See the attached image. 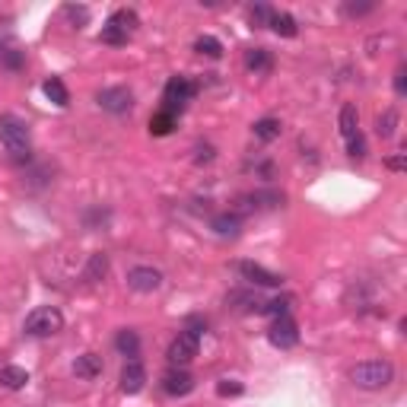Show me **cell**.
<instances>
[{
  "instance_id": "4dcf8cb0",
  "label": "cell",
  "mask_w": 407,
  "mask_h": 407,
  "mask_svg": "<svg viewBox=\"0 0 407 407\" xmlns=\"http://www.w3.org/2000/svg\"><path fill=\"white\" fill-rule=\"evenodd\" d=\"M64 16H67L70 23H74L77 29H80V26L89 19V10H87V6H74V4H67V6H64Z\"/></svg>"
},
{
  "instance_id": "277c9868",
  "label": "cell",
  "mask_w": 407,
  "mask_h": 407,
  "mask_svg": "<svg viewBox=\"0 0 407 407\" xmlns=\"http://www.w3.org/2000/svg\"><path fill=\"white\" fill-rule=\"evenodd\" d=\"M194 93H198V83H191V80H188V77H172V80L166 83V93H162V102H166V111H172V115H179V111H182L188 102L194 99Z\"/></svg>"
},
{
  "instance_id": "74e56055",
  "label": "cell",
  "mask_w": 407,
  "mask_h": 407,
  "mask_svg": "<svg viewBox=\"0 0 407 407\" xmlns=\"http://www.w3.org/2000/svg\"><path fill=\"white\" fill-rule=\"evenodd\" d=\"M185 331H191V334H201L207 331V318H198V315H191V318H188V325H185Z\"/></svg>"
},
{
  "instance_id": "836d02e7",
  "label": "cell",
  "mask_w": 407,
  "mask_h": 407,
  "mask_svg": "<svg viewBox=\"0 0 407 407\" xmlns=\"http://www.w3.org/2000/svg\"><path fill=\"white\" fill-rule=\"evenodd\" d=\"M347 153H350L353 160H363V156L369 153V150H366V140H363V134H357V137H350V140H347Z\"/></svg>"
},
{
  "instance_id": "9c48e42d",
  "label": "cell",
  "mask_w": 407,
  "mask_h": 407,
  "mask_svg": "<svg viewBox=\"0 0 407 407\" xmlns=\"http://www.w3.org/2000/svg\"><path fill=\"white\" fill-rule=\"evenodd\" d=\"M128 286L134 293H156L162 286V274L156 271V267H147V264L130 267L128 271Z\"/></svg>"
},
{
  "instance_id": "603a6c76",
  "label": "cell",
  "mask_w": 407,
  "mask_h": 407,
  "mask_svg": "<svg viewBox=\"0 0 407 407\" xmlns=\"http://www.w3.org/2000/svg\"><path fill=\"white\" fill-rule=\"evenodd\" d=\"M175 124H179V118L172 115V111H156L153 118H150V134L153 137H166V134H172L175 130Z\"/></svg>"
},
{
  "instance_id": "d590c367",
  "label": "cell",
  "mask_w": 407,
  "mask_h": 407,
  "mask_svg": "<svg viewBox=\"0 0 407 407\" xmlns=\"http://www.w3.org/2000/svg\"><path fill=\"white\" fill-rule=\"evenodd\" d=\"M376 10V4H344V16H366V13Z\"/></svg>"
},
{
  "instance_id": "484cf974",
  "label": "cell",
  "mask_w": 407,
  "mask_h": 407,
  "mask_svg": "<svg viewBox=\"0 0 407 407\" xmlns=\"http://www.w3.org/2000/svg\"><path fill=\"white\" fill-rule=\"evenodd\" d=\"M111 26H118V29H124L130 35V32L137 29V26H140V16H137L134 10H130V6H121V10H115V16L108 19Z\"/></svg>"
},
{
  "instance_id": "f546056e",
  "label": "cell",
  "mask_w": 407,
  "mask_h": 407,
  "mask_svg": "<svg viewBox=\"0 0 407 407\" xmlns=\"http://www.w3.org/2000/svg\"><path fill=\"white\" fill-rule=\"evenodd\" d=\"M271 6H264V4H258V6H248V19H252V26H267L271 23Z\"/></svg>"
},
{
  "instance_id": "e0dca14e",
  "label": "cell",
  "mask_w": 407,
  "mask_h": 407,
  "mask_svg": "<svg viewBox=\"0 0 407 407\" xmlns=\"http://www.w3.org/2000/svg\"><path fill=\"white\" fill-rule=\"evenodd\" d=\"M338 128H340V137H344V140H350V137L359 134V111H357V105H344V108H340Z\"/></svg>"
},
{
  "instance_id": "f35d334b",
  "label": "cell",
  "mask_w": 407,
  "mask_h": 407,
  "mask_svg": "<svg viewBox=\"0 0 407 407\" xmlns=\"http://www.w3.org/2000/svg\"><path fill=\"white\" fill-rule=\"evenodd\" d=\"M385 166H389L391 172H404V166H407V162H404V153H398V156H389V160H385Z\"/></svg>"
},
{
  "instance_id": "8fae6325",
  "label": "cell",
  "mask_w": 407,
  "mask_h": 407,
  "mask_svg": "<svg viewBox=\"0 0 407 407\" xmlns=\"http://www.w3.org/2000/svg\"><path fill=\"white\" fill-rule=\"evenodd\" d=\"M143 385H147V369H143L140 359H128L121 369V391L124 395H137V391H143Z\"/></svg>"
},
{
  "instance_id": "5b68a950",
  "label": "cell",
  "mask_w": 407,
  "mask_h": 407,
  "mask_svg": "<svg viewBox=\"0 0 407 407\" xmlns=\"http://www.w3.org/2000/svg\"><path fill=\"white\" fill-rule=\"evenodd\" d=\"M198 350H201V338L198 334H191V331H182L179 338L169 344V363L172 366H188L194 357H198Z\"/></svg>"
},
{
  "instance_id": "1f68e13d",
  "label": "cell",
  "mask_w": 407,
  "mask_h": 407,
  "mask_svg": "<svg viewBox=\"0 0 407 407\" xmlns=\"http://www.w3.org/2000/svg\"><path fill=\"white\" fill-rule=\"evenodd\" d=\"M23 64H26L23 51H16V48H6V51H4V61H0V67H6V70H19Z\"/></svg>"
},
{
  "instance_id": "83f0119b",
  "label": "cell",
  "mask_w": 407,
  "mask_h": 407,
  "mask_svg": "<svg viewBox=\"0 0 407 407\" xmlns=\"http://www.w3.org/2000/svg\"><path fill=\"white\" fill-rule=\"evenodd\" d=\"M290 306H293V296H277V299H271V303L261 306V315H274V318H280V315L290 312Z\"/></svg>"
},
{
  "instance_id": "7402d4cb",
  "label": "cell",
  "mask_w": 407,
  "mask_h": 407,
  "mask_svg": "<svg viewBox=\"0 0 407 407\" xmlns=\"http://www.w3.org/2000/svg\"><path fill=\"white\" fill-rule=\"evenodd\" d=\"M267 26H271L277 35H284V38H296L299 35V26H296V19H293L290 13H277V10H274L271 23H267Z\"/></svg>"
},
{
  "instance_id": "d4e9b609",
  "label": "cell",
  "mask_w": 407,
  "mask_h": 407,
  "mask_svg": "<svg viewBox=\"0 0 407 407\" xmlns=\"http://www.w3.org/2000/svg\"><path fill=\"white\" fill-rule=\"evenodd\" d=\"M398 108H385L382 115L376 118V134L382 137V140H389V137H395V130H398Z\"/></svg>"
},
{
  "instance_id": "9a60e30c",
  "label": "cell",
  "mask_w": 407,
  "mask_h": 407,
  "mask_svg": "<svg viewBox=\"0 0 407 407\" xmlns=\"http://www.w3.org/2000/svg\"><path fill=\"white\" fill-rule=\"evenodd\" d=\"M74 376L77 379H99L102 376V357L99 353H83V357H77Z\"/></svg>"
},
{
  "instance_id": "6da1fadb",
  "label": "cell",
  "mask_w": 407,
  "mask_h": 407,
  "mask_svg": "<svg viewBox=\"0 0 407 407\" xmlns=\"http://www.w3.org/2000/svg\"><path fill=\"white\" fill-rule=\"evenodd\" d=\"M350 382L363 391H382L395 382V366L389 359H363L350 369Z\"/></svg>"
},
{
  "instance_id": "4316f807",
  "label": "cell",
  "mask_w": 407,
  "mask_h": 407,
  "mask_svg": "<svg viewBox=\"0 0 407 407\" xmlns=\"http://www.w3.org/2000/svg\"><path fill=\"white\" fill-rule=\"evenodd\" d=\"M194 51L216 61V57H223V42H220V38H213V35H198V38H194Z\"/></svg>"
},
{
  "instance_id": "30bf717a",
  "label": "cell",
  "mask_w": 407,
  "mask_h": 407,
  "mask_svg": "<svg viewBox=\"0 0 407 407\" xmlns=\"http://www.w3.org/2000/svg\"><path fill=\"white\" fill-rule=\"evenodd\" d=\"M239 274H242V280H248L252 286H280L284 284L280 274L267 271V267L255 264V261H239Z\"/></svg>"
},
{
  "instance_id": "52a82bcc",
  "label": "cell",
  "mask_w": 407,
  "mask_h": 407,
  "mask_svg": "<svg viewBox=\"0 0 407 407\" xmlns=\"http://www.w3.org/2000/svg\"><path fill=\"white\" fill-rule=\"evenodd\" d=\"M96 102H99V108L111 111V115H124V111L134 108V93L128 87H105L99 89Z\"/></svg>"
},
{
  "instance_id": "d6986e66",
  "label": "cell",
  "mask_w": 407,
  "mask_h": 407,
  "mask_svg": "<svg viewBox=\"0 0 407 407\" xmlns=\"http://www.w3.org/2000/svg\"><path fill=\"white\" fill-rule=\"evenodd\" d=\"M42 93L48 96V99L55 102L57 108H64V105H70V93H67V87H64V80H61V77H48V80L42 83Z\"/></svg>"
},
{
  "instance_id": "ac0fdd59",
  "label": "cell",
  "mask_w": 407,
  "mask_h": 407,
  "mask_svg": "<svg viewBox=\"0 0 407 407\" xmlns=\"http://www.w3.org/2000/svg\"><path fill=\"white\" fill-rule=\"evenodd\" d=\"M245 67L255 70V74H271L274 70V57L267 48H248L245 51Z\"/></svg>"
},
{
  "instance_id": "4fadbf2b",
  "label": "cell",
  "mask_w": 407,
  "mask_h": 407,
  "mask_svg": "<svg viewBox=\"0 0 407 407\" xmlns=\"http://www.w3.org/2000/svg\"><path fill=\"white\" fill-rule=\"evenodd\" d=\"M210 229H213L216 235H229V239H235L242 229V216L235 213V210H226V213H216L213 220H210Z\"/></svg>"
},
{
  "instance_id": "ba28073f",
  "label": "cell",
  "mask_w": 407,
  "mask_h": 407,
  "mask_svg": "<svg viewBox=\"0 0 407 407\" xmlns=\"http://www.w3.org/2000/svg\"><path fill=\"white\" fill-rule=\"evenodd\" d=\"M162 391L166 395H172V398H185V395H191L194 391V376L185 369V366H172V369L162 376Z\"/></svg>"
},
{
  "instance_id": "d6a6232c",
  "label": "cell",
  "mask_w": 407,
  "mask_h": 407,
  "mask_svg": "<svg viewBox=\"0 0 407 407\" xmlns=\"http://www.w3.org/2000/svg\"><path fill=\"white\" fill-rule=\"evenodd\" d=\"M216 395H220V398H239L242 395V382H235V379H223V382L216 385Z\"/></svg>"
},
{
  "instance_id": "cb8c5ba5",
  "label": "cell",
  "mask_w": 407,
  "mask_h": 407,
  "mask_svg": "<svg viewBox=\"0 0 407 407\" xmlns=\"http://www.w3.org/2000/svg\"><path fill=\"white\" fill-rule=\"evenodd\" d=\"M115 347H118V353L121 357H130V359H137V353H140V338H137L134 331H118V338H115Z\"/></svg>"
},
{
  "instance_id": "7c38bea8",
  "label": "cell",
  "mask_w": 407,
  "mask_h": 407,
  "mask_svg": "<svg viewBox=\"0 0 407 407\" xmlns=\"http://www.w3.org/2000/svg\"><path fill=\"white\" fill-rule=\"evenodd\" d=\"M242 201V210H271V207H284L286 203V194L284 191H274V188H267V191H255V194H245Z\"/></svg>"
},
{
  "instance_id": "5bb4252c",
  "label": "cell",
  "mask_w": 407,
  "mask_h": 407,
  "mask_svg": "<svg viewBox=\"0 0 407 407\" xmlns=\"http://www.w3.org/2000/svg\"><path fill=\"white\" fill-rule=\"evenodd\" d=\"M226 306L229 308H235V312H261V296L258 293H252V290H233L226 296Z\"/></svg>"
},
{
  "instance_id": "e575fe53",
  "label": "cell",
  "mask_w": 407,
  "mask_h": 407,
  "mask_svg": "<svg viewBox=\"0 0 407 407\" xmlns=\"http://www.w3.org/2000/svg\"><path fill=\"white\" fill-rule=\"evenodd\" d=\"M213 156H216V150L210 147V143H198V147H194V162H198V166L213 162Z\"/></svg>"
},
{
  "instance_id": "ffe728a7",
  "label": "cell",
  "mask_w": 407,
  "mask_h": 407,
  "mask_svg": "<svg viewBox=\"0 0 407 407\" xmlns=\"http://www.w3.org/2000/svg\"><path fill=\"white\" fill-rule=\"evenodd\" d=\"M83 277H87L89 284H99V280L108 277V255H102V252L89 255V261H87V271H83Z\"/></svg>"
},
{
  "instance_id": "2e32d148",
  "label": "cell",
  "mask_w": 407,
  "mask_h": 407,
  "mask_svg": "<svg viewBox=\"0 0 407 407\" xmlns=\"http://www.w3.org/2000/svg\"><path fill=\"white\" fill-rule=\"evenodd\" d=\"M29 385V372L23 369V366H4L0 369V389L6 391H19Z\"/></svg>"
},
{
  "instance_id": "8d00e7d4",
  "label": "cell",
  "mask_w": 407,
  "mask_h": 407,
  "mask_svg": "<svg viewBox=\"0 0 407 407\" xmlns=\"http://www.w3.org/2000/svg\"><path fill=\"white\" fill-rule=\"evenodd\" d=\"M395 93L398 96H407V67H404V64L395 70Z\"/></svg>"
},
{
  "instance_id": "3957f363",
  "label": "cell",
  "mask_w": 407,
  "mask_h": 407,
  "mask_svg": "<svg viewBox=\"0 0 407 407\" xmlns=\"http://www.w3.org/2000/svg\"><path fill=\"white\" fill-rule=\"evenodd\" d=\"M23 331L29 334V338H55L57 331H64V315L57 312L55 306L32 308V312L26 315Z\"/></svg>"
},
{
  "instance_id": "7a4b0ae2",
  "label": "cell",
  "mask_w": 407,
  "mask_h": 407,
  "mask_svg": "<svg viewBox=\"0 0 407 407\" xmlns=\"http://www.w3.org/2000/svg\"><path fill=\"white\" fill-rule=\"evenodd\" d=\"M0 143L13 160H29L32 153V137H29V124L16 115H0Z\"/></svg>"
},
{
  "instance_id": "44dd1931",
  "label": "cell",
  "mask_w": 407,
  "mask_h": 407,
  "mask_svg": "<svg viewBox=\"0 0 407 407\" xmlns=\"http://www.w3.org/2000/svg\"><path fill=\"white\" fill-rule=\"evenodd\" d=\"M252 130H255V137H258L261 143H271V140H277V137H280L284 124H280V118H258Z\"/></svg>"
},
{
  "instance_id": "f1b7e54d",
  "label": "cell",
  "mask_w": 407,
  "mask_h": 407,
  "mask_svg": "<svg viewBox=\"0 0 407 407\" xmlns=\"http://www.w3.org/2000/svg\"><path fill=\"white\" fill-rule=\"evenodd\" d=\"M99 42L105 45H128V32L124 29H118V26H102V32H99Z\"/></svg>"
},
{
  "instance_id": "8992f818",
  "label": "cell",
  "mask_w": 407,
  "mask_h": 407,
  "mask_svg": "<svg viewBox=\"0 0 407 407\" xmlns=\"http://www.w3.org/2000/svg\"><path fill=\"white\" fill-rule=\"evenodd\" d=\"M267 340H271L277 350H293V347L299 344V328H296V321H293L290 315H280V318H274L271 331H267Z\"/></svg>"
}]
</instances>
